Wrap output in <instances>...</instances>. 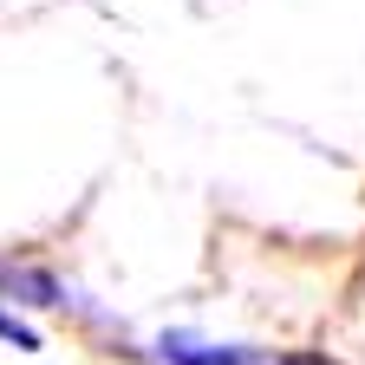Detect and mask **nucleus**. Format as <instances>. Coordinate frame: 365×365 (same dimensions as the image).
<instances>
[{
	"label": "nucleus",
	"mask_w": 365,
	"mask_h": 365,
	"mask_svg": "<svg viewBox=\"0 0 365 365\" xmlns=\"http://www.w3.org/2000/svg\"><path fill=\"white\" fill-rule=\"evenodd\" d=\"M0 339L20 346V352H39V333L26 327V319H14V313H0Z\"/></svg>",
	"instance_id": "obj_3"
},
{
	"label": "nucleus",
	"mask_w": 365,
	"mask_h": 365,
	"mask_svg": "<svg viewBox=\"0 0 365 365\" xmlns=\"http://www.w3.org/2000/svg\"><path fill=\"white\" fill-rule=\"evenodd\" d=\"M0 294L20 300V307H66L72 294L59 287V274H46V267H14V261H0Z\"/></svg>",
	"instance_id": "obj_2"
},
{
	"label": "nucleus",
	"mask_w": 365,
	"mask_h": 365,
	"mask_svg": "<svg viewBox=\"0 0 365 365\" xmlns=\"http://www.w3.org/2000/svg\"><path fill=\"white\" fill-rule=\"evenodd\" d=\"M267 365H339L333 352H313V346H300V352H281V359H267Z\"/></svg>",
	"instance_id": "obj_4"
},
{
	"label": "nucleus",
	"mask_w": 365,
	"mask_h": 365,
	"mask_svg": "<svg viewBox=\"0 0 365 365\" xmlns=\"http://www.w3.org/2000/svg\"><path fill=\"white\" fill-rule=\"evenodd\" d=\"M157 359L163 365H267L261 346H228V339H202V333H163Z\"/></svg>",
	"instance_id": "obj_1"
}]
</instances>
